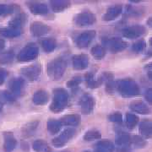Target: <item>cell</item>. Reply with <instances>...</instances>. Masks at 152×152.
Here are the masks:
<instances>
[{
  "label": "cell",
  "instance_id": "cell-1",
  "mask_svg": "<svg viewBox=\"0 0 152 152\" xmlns=\"http://www.w3.org/2000/svg\"><path fill=\"white\" fill-rule=\"evenodd\" d=\"M67 69L66 60L59 57L51 60L47 65V72L49 78L53 80H58L65 73Z\"/></svg>",
  "mask_w": 152,
  "mask_h": 152
},
{
  "label": "cell",
  "instance_id": "cell-2",
  "mask_svg": "<svg viewBox=\"0 0 152 152\" xmlns=\"http://www.w3.org/2000/svg\"><path fill=\"white\" fill-rule=\"evenodd\" d=\"M69 103V95L63 88L53 90V101L50 105V110L53 113H60L64 111Z\"/></svg>",
  "mask_w": 152,
  "mask_h": 152
},
{
  "label": "cell",
  "instance_id": "cell-3",
  "mask_svg": "<svg viewBox=\"0 0 152 152\" xmlns=\"http://www.w3.org/2000/svg\"><path fill=\"white\" fill-rule=\"evenodd\" d=\"M116 88L121 96L124 97H133L140 92L139 85L131 79H123L116 82Z\"/></svg>",
  "mask_w": 152,
  "mask_h": 152
},
{
  "label": "cell",
  "instance_id": "cell-4",
  "mask_svg": "<svg viewBox=\"0 0 152 152\" xmlns=\"http://www.w3.org/2000/svg\"><path fill=\"white\" fill-rule=\"evenodd\" d=\"M39 55V48L35 44H28L20 50L17 58L20 62H28L36 59Z\"/></svg>",
  "mask_w": 152,
  "mask_h": 152
},
{
  "label": "cell",
  "instance_id": "cell-5",
  "mask_svg": "<svg viewBox=\"0 0 152 152\" xmlns=\"http://www.w3.org/2000/svg\"><path fill=\"white\" fill-rule=\"evenodd\" d=\"M104 43L109 51L113 53H120L128 48V42L119 37L108 38L104 42Z\"/></svg>",
  "mask_w": 152,
  "mask_h": 152
},
{
  "label": "cell",
  "instance_id": "cell-6",
  "mask_svg": "<svg viewBox=\"0 0 152 152\" xmlns=\"http://www.w3.org/2000/svg\"><path fill=\"white\" fill-rule=\"evenodd\" d=\"M96 20V15L91 12H82L78 14L75 19L74 22L77 26H91Z\"/></svg>",
  "mask_w": 152,
  "mask_h": 152
},
{
  "label": "cell",
  "instance_id": "cell-7",
  "mask_svg": "<svg viewBox=\"0 0 152 152\" xmlns=\"http://www.w3.org/2000/svg\"><path fill=\"white\" fill-rule=\"evenodd\" d=\"M41 72H42V66L39 64H35L23 68L20 70L22 75L30 81L37 80L41 75Z\"/></svg>",
  "mask_w": 152,
  "mask_h": 152
},
{
  "label": "cell",
  "instance_id": "cell-8",
  "mask_svg": "<svg viewBox=\"0 0 152 152\" xmlns=\"http://www.w3.org/2000/svg\"><path fill=\"white\" fill-rule=\"evenodd\" d=\"M75 134L76 131L75 129L68 128L63 131L58 137H56L53 140V145L56 147L64 146L75 135Z\"/></svg>",
  "mask_w": 152,
  "mask_h": 152
},
{
  "label": "cell",
  "instance_id": "cell-9",
  "mask_svg": "<svg viewBox=\"0 0 152 152\" xmlns=\"http://www.w3.org/2000/svg\"><path fill=\"white\" fill-rule=\"evenodd\" d=\"M96 31L90 30L80 34L75 39V43L80 48H87L96 37Z\"/></svg>",
  "mask_w": 152,
  "mask_h": 152
},
{
  "label": "cell",
  "instance_id": "cell-10",
  "mask_svg": "<svg viewBox=\"0 0 152 152\" xmlns=\"http://www.w3.org/2000/svg\"><path fill=\"white\" fill-rule=\"evenodd\" d=\"M95 103L94 97L88 93L84 94L79 101V106L84 114L91 113L95 107Z\"/></svg>",
  "mask_w": 152,
  "mask_h": 152
},
{
  "label": "cell",
  "instance_id": "cell-11",
  "mask_svg": "<svg viewBox=\"0 0 152 152\" xmlns=\"http://www.w3.org/2000/svg\"><path fill=\"white\" fill-rule=\"evenodd\" d=\"M146 31L145 27L141 25H134L123 30L124 37L129 39H137L143 36Z\"/></svg>",
  "mask_w": 152,
  "mask_h": 152
},
{
  "label": "cell",
  "instance_id": "cell-12",
  "mask_svg": "<svg viewBox=\"0 0 152 152\" xmlns=\"http://www.w3.org/2000/svg\"><path fill=\"white\" fill-rule=\"evenodd\" d=\"M89 57L86 54H77L72 58V65L75 70H84L89 65Z\"/></svg>",
  "mask_w": 152,
  "mask_h": 152
},
{
  "label": "cell",
  "instance_id": "cell-13",
  "mask_svg": "<svg viewBox=\"0 0 152 152\" xmlns=\"http://www.w3.org/2000/svg\"><path fill=\"white\" fill-rule=\"evenodd\" d=\"M30 30L34 37H42L48 34L51 31V28L42 22L34 21L31 23Z\"/></svg>",
  "mask_w": 152,
  "mask_h": 152
},
{
  "label": "cell",
  "instance_id": "cell-14",
  "mask_svg": "<svg viewBox=\"0 0 152 152\" xmlns=\"http://www.w3.org/2000/svg\"><path fill=\"white\" fill-rule=\"evenodd\" d=\"M123 12L122 4H113L107 10L103 15V20L105 21H112L117 19Z\"/></svg>",
  "mask_w": 152,
  "mask_h": 152
},
{
  "label": "cell",
  "instance_id": "cell-15",
  "mask_svg": "<svg viewBox=\"0 0 152 152\" xmlns=\"http://www.w3.org/2000/svg\"><path fill=\"white\" fill-rule=\"evenodd\" d=\"M25 86H26V81L20 77L13 78L9 82V88L11 91V93L16 95H20L23 92Z\"/></svg>",
  "mask_w": 152,
  "mask_h": 152
},
{
  "label": "cell",
  "instance_id": "cell-16",
  "mask_svg": "<svg viewBox=\"0 0 152 152\" xmlns=\"http://www.w3.org/2000/svg\"><path fill=\"white\" fill-rule=\"evenodd\" d=\"M28 8L33 15H45L49 13V9L48 5L37 2H29L27 3Z\"/></svg>",
  "mask_w": 152,
  "mask_h": 152
},
{
  "label": "cell",
  "instance_id": "cell-17",
  "mask_svg": "<svg viewBox=\"0 0 152 152\" xmlns=\"http://www.w3.org/2000/svg\"><path fill=\"white\" fill-rule=\"evenodd\" d=\"M4 150L5 152H12L17 145V140L14 134L10 132L4 134Z\"/></svg>",
  "mask_w": 152,
  "mask_h": 152
},
{
  "label": "cell",
  "instance_id": "cell-18",
  "mask_svg": "<svg viewBox=\"0 0 152 152\" xmlns=\"http://www.w3.org/2000/svg\"><path fill=\"white\" fill-rule=\"evenodd\" d=\"M26 20H27L26 15L24 13H20V14L16 15L13 19H11L9 22V26H10V27L21 29L25 26Z\"/></svg>",
  "mask_w": 152,
  "mask_h": 152
},
{
  "label": "cell",
  "instance_id": "cell-19",
  "mask_svg": "<svg viewBox=\"0 0 152 152\" xmlns=\"http://www.w3.org/2000/svg\"><path fill=\"white\" fill-rule=\"evenodd\" d=\"M48 94L44 90H39L37 91H36L32 96L33 103L37 105V106L45 105L46 103H48Z\"/></svg>",
  "mask_w": 152,
  "mask_h": 152
},
{
  "label": "cell",
  "instance_id": "cell-20",
  "mask_svg": "<svg viewBox=\"0 0 152 152\" xmlns=\"http://www.w3.org/2000/svg\"><path fill=\"white\" fill-rule=\"evenodd\" d=\"M129 108L136 113L146 115L151 113V109L143 102H133L129 105Z\"/></svg>",
  "mask_w": 152,
  "mask_h": 152
},
{
  "label": "cell",
  "instance_id": "cell-21",
  "mask_svg": "<svg viewBox=\"0 0 152 152\" xmlns=\"http://www.w3.org/2000/svg\"><path fill=\"white\" fill-rule=\"evenodd\" d=\"M62 125L65 126H71V127H75L80 124V118L77 114H69L64 116L61 119L59 120Z\"/></svg>",
  "mask_w": 152,
  "mask_h": 152
},
{
  "label": "cell",
  "instance_id": "cell-22",
  "mask_svg": "<svg viewBox=\"0 0 152 152\" xmlns=\"http://www.w3.org/2000/svg\"><path fill=\"white\" fill-rule=\"evenodd\" d=\"M23 31L22 29H16V28L7 27L0 29V36L6 38H15L18 37L21 35Z\"/></svg>",
  "mask_w": 152,
  "mask_h": 152
},
{
  "label": "cell",
  "instance_id": "cell-23",
  "mask_svg": "<svg viewBox=\"0 0 152 152\" xmlns=\"http://www.w3.org/2000/svg\"><path fill=\"white\" fill-rule=\"evenodd\" d=\"M50 6L52 10L54 12H62L65 10L66 9L70 7V3L68 1H64V0H55V1H51L50 2Z\"/></svg>",
  "mask_w": 152,
  "mask_h": 152
},
{
  "label": "cell",
  "instance_id": "cell-24",
  "mask_svg": "<svg viewBox=\"0 0 152 152\" xmlns=\"http://www.w3.org/2000/svg\"><path fill=\"white\" fill-rule=\"evenodd\" d=\"M39 125L38 121H32L28 123L26 126H24V128L22 129V134L23 136L25 137H31L34 134V133L37 129V127Z\"/></svg>",
  "mask_w": 152,
  "mask_h": 152
},
{
  "label": "cell",
  "instance_id": "cell-25",
  "mask_svg": "<svg viewBox=\"0 0 152 152\" xmlns=\"http://www.w3.org/2000/svg\"><path fill=\"white\" fill-rule=\"evenodd\" d=\"M20 10L17 4H0V15H9Z\"/></svg>",
  "mask_w": 152,
  "mask_h": 152
},
{
  "label": "cell",
  "instance_id": "cell-26",
  "mask_svg": "<svg viewBox=\"0 0 152 152\" xmlns=\"http://www.w3.org/2000/svg\"><path fill=\"white\" fill-rule=\"evenodd\" d=\"M140 132L143 136L152 137V122L145 120L140 124Z\"/></svg>",
  "mask_w": 152,
  "mask_h": 152
},
{
  "label": "cell",
  "instance_id": "cell-27",
  "mask_svg": "<svg viewBox=\"0 0 152 152\" xmlns=\"http://www.w3.org/2000/svg\"><path fill=\"white\" fill-rule=\"evenodd\" d=\"M42 47L46 53H51L56 48L57 42L54 38H45L42 42Z\"/></svg>",
  "mask_w": 152,
  "mask_h": 152
},
{
  "label": "cell",
  "instance_id": "cell-28",
  "mask_svg": "<svg viewBox=\"0 0 152 152\" xmlns=\"http://www.w3.org/2000/svg\"><path fill=\"white\" fill-rule=\"evenodd\" d=\"M33 150L36 152H49L50 147L48 143L44 141L43 140H37L33 142L32 144Z\"/></svg>",
  "mask_w": 152,
  "mask_h": 152
},
{
  "label": "cell",
  "instance_id": "cell-29",
  "mask_svg": "<svg viewBox=\"0 0 152 152\" xmlns=\"http://www.w3.org/2000/svg\"><path fill=\"white\" fill-rule=\"evenodd\" d=\"M62 124L60 123V121L55 119H50L47 123V129L52 134H58L61 129H62Z\"/></svg>",
  "mask_w": 152,
  "mask_h": 152
},
{
  "label": "cell",
  "instance_id": "cell-30",
  "mask_svg": "<svg viewBox=\"0 0 152 152\" xmlns=\"http://www.w3.org/2000/svg\"><path fill=\"white\" fill-rule=\"evenodd\" d=\"M96 149L107 152H113L115 149L113 143L107 140H102L98 141L96 145Z\"/></svg>",
  "mask_w": 152,
  "mask_h": 152
},
{
  "label": "cell",
  "instance_id": "cell-31",
  "mask_svg": "<svg viewBox=\"0 0 152 152\" xmlns=\"http://www.w3.org/2000/svg\"><path fill=\"white\" fill-rule=\"evenodd\" d=\"M91 53L93 57L96 59H102L106 56V49L102 45H96L94 46L91 50Z\"/></svg>",
  "mask_w": 152,
  "mask_h": 152
},
{
  "label": "cell",
  "instance_id": "cell-32",
  "mask_svg": "<svg viewBox=\"0 0 152 152\" xmlns=\"http://www.w3.org/2000/svg\"><path fill=\"white\" fill-rule=\"evenodd\" d=\"M85 80H86V85L88 86V87H90L91 89L97 88L101 85L99 80H96L95 79V76H94V75L91 72L87 73L86 75H85Z\"/></svg>",
  "mask_w": 152,
  "mask_h": 152
},
{
  "label": "cell",
  "instance_id": "cell-33",
  "mask_svg": "<svg viewBox=\"0 0 152 152\" xmlns=\"http://www.w3.org/2000/svg\"><path fill=\"white\" fill-rule=\"evenodd\" d=\"M125 121L129 129H134L139 123V117L135 114L127 113L125 116Z\"/></svg>",
  "mask_w": 152,
  "mask_h": 152
},
{
  "label": "cell",
  "instance_id": "cell-34",
  "mask_svg": "<svg viewBox=\"0 0 152 152\" xmlns=\"http://www.w3.org/2000/svg\"><path fill=\"white\" fill-rule=\"evenodd\" d=\"M102 134L97 129H91L88 130L84 135V140L86 141H92V140H96L101 139Z\"/></svg>",
  "mask_w": 152,
  "mask_h": 152
},
{
  "label": "cell",
  "instance_id": "cell-35",
  "mask_svg": "<svg viewBox=\"0 0 152 152\" xmlns=\"http://www.w3.org/2000/svg\"><path fill=\"white\" fill-rule=\"evenodd\" d=\"M132 143V137L129 134H120L116 139V144L119 146H127Z\"/></svg>",
  "mask_w": 152,
  "mask_h": 152
},
{
  "label": "cell",
  "instance_id": "cell-36",
  "mask_svg": "<svg viewBox=\"0 0 152 152\" xmlns=\"http://www.w3.org/2000/svg\"><path fill=\"white\" fill-rule=\"evenodd\" d=\"M15 58V53L12 51H8L0 55V64H7L13 61Z\"/></svg>",
  "mask_w": 152,
  "mask_h": 152
},
{
  "label": "cell",
  "instance_id": "cell-37",
  "mask_svg": "<svg viewBox=\"0 0 152 152\" xmlns=\"http://www.w3.org/2000/svg\"><path fill=\"white\" fill-rule=\"evenodd\" d=\"M146 48V42L144 39H140L139 41L135 42L132 46V49L134 52H135L137 53H140L144 52V50Z\"/></svg>",
  "mask_w": 152,
  "mask_h": 152
},
{
  "label": "cell",
  "instance_id": "cell-38",
  "mask_svg": "<svg viewBox=\"0 0 152 152\" xmlns=\"http://www.w3.org/2000/svg\"><path fill=\"white\" fill-rule=\"evenodd\" d=\"M0 100L4 102H15V97L14 96L13 93L6 91H0Z\"/></svg>",
  "mask_w": 152,
  "mask_h": 152
},
{
  "label": "cell",
  "instance_id": "cell-39",
  "mask_svg": "<svg viewBox=\"0 0 152 152\" xmlns=\"http://www.w3.org/2000/svg\"><path fill=\"white\" fill-rule=\"evenodd\" d=\"M132 143L134 144V145L137 148H143L145 146L146 141L142 138L141 136L135 135L132 137Z\"/></svg>",
  "mask_w": 152,
  "mask_h": 152
},
{
  "label": "cell",
  "instance_id": "cell-40",
  "mask_svg": "<svg viewBox=\"0 0 152 152\" xmlns=\"http://www.w3.org/2000/svg\"><path fill=\"white\" fill-rule=\"evenodd\" d=\"M81 77H80V76H75V77L72 78L70 80H69V81L67 82L66 85H67V86L69 87V88H75V87L80 86V84L81 83Z\"/></svg>",
  "mask_w": 152,
  "mask_h": 152
},
{
  "label": "cell",
  "instance_id": "cell-41",
  "mask_svg": "<svg viewBox=\"0 0 152 152\" xmlns=\"http://www.w3.org/2000/svg\"><path fill=\"white\" fill-rule=\"evenodd\" d=\"M108 119L111 122H113V123H117V124H119L123 122V115L120 113H113L110 114L108 116Z\"/></svg>",
  "mask_w": 152,
  "mask_h": 152
},
{
  "label": "cell",
  "instance_id": "cell-42",
  "mask_svg": "<svg viewBox=\"0 0 152 152\" xmlns=\"http://www.w3.org/2000/svg\"><path fill=\"white\" fill-rule=\"evenodd\" d=\"M116 82H114L113 80L106 82V91L109 94H112L114 92V91L116 90Z\"/></svg>",
  "mask_w": 152,
  "mask_h": 152
},
{
  "label": "cell",
  "instance_id": "cell-43",
  "mask_svg": "<svg viewBox=\"0 0 152 152\" xmlns=\"http://www.w3.org/2000/svg\"><path fill=\"white\" fill-rule=\"evenodd\" d=\"M8 76V72L3 68H0V85H3Z\"/></svg>",
  "mask_w": 152,
  "mask_h": 152
},
{
  "label": "cell",
  "instance_id": "cell-44",
  "mask_svg": "<svg viewBox=\"0 0 152 152\" xmlns=\"http://www.w3.org/2000/svg\"><path fill=\"white\" fill-rule=\"evenodd\" d=\"M145 98L149 103L152 104V88H149L145 92Z\"/></svg>",
  "mask_w": 152,
  "mask_h": 152
},
{
  "label": "cell",
  "instance_id": "cell-45",
  "mask_svg": "<svg viewBox=\"0 0 152 152\" xmlns=\"http://www.w3.org/2000/svg\"><path fill=\"white\" fill-rule=\"evenodd\" d=\"M117 152H131V148L129 145H127V146H119L117 149Z\"/></svg>",
  "mask_w": 152,
  "mask_h": 152
},
{
  "label": "cell",
  "instance_id": "cell-46",
  "mask_svg": "<svg viewBox=\"0 0 152 152\" xmlns=\"http://www.w3.org/2000/svg\"><path fill=\"white\" fill-rule=\"evenodd\" d=\"M5 48V41L2 38H0V53Z\"/></svg>",
  "mask_w": 152,
  "mask_h": 152
},
{
  "label": "cell",
  "instance_id": "cell-47",
  "mask_svg": "<svg viewBox=\"0 0 152 152\" xmlns=\"http://www.w3.org/2000/svg\"><path fill=\"white\" fill-rule=\"evenodd\" d=\"M146 24L150 26L151 28H152V16L151 17H150L148 20H147V21H146Z\"/></svg>",
  "mask_w": 152,
  "mask_h": 152
},
{
  "label": "cell",
  "instance_id": "cell-48",
  "mask_svg": "<svg viewBox=\"0 0 152 152\" xmlns=\"http://www.w3.org/2000/svg\"><path fill=\"white\" fill-rule=\"evenodd\" d=\"M145 69H152V63H150V64H146L145 67Z\"/></svg>",
  "mask_w": 152,
  "mask_h": 152
},
{
  "label": "cell",
  "instance_id": "cell-49",
  "mask_svg": "<svg viewBox=\"0 0 152 152\" xmlns=\"http://www.w3.org/2000/svg\"><path fill=\"white\" fill-rule=\"evenodd\" d=\"M147 76H148V78L152 81V71H149L147 73Z\"/></svg>",
  "mask_w": 152,
  "mask_h": 152
},
{
  "label": "cell",
  "instance_id": "cell-50",
  "mask_svg": "<svg viewBox=\"0 0 152 152\" xmlns=\"http://www.w3.org/2000/svg\"><path fill=\"white\" fill-rule=\"evenodd\" d=\"M3 107H4V102L0 100V113L2 112V109H3Z\"/></svg>",
  "mask_w": 152,
  "mask_h": 152
},
{
  "label": "cell",
  "instance_id": "cell-51",
  "mask_svg": "<svg viewBox=\"0 0 152 152\" xmlns=\"http://www.w3.org/2000/svg\"><path fill=\"white\" fill-rule=\"evenodd\" d=\"M94 152H107V151H102V150H99V149H96V151Z\"/></svg>",
  "mask_w": 152,
  "mask_h": 152
},
{
  "label": "cell",
  "instance_id": "cell-52",
  "mask_svg": "<svg viewBox=\"0 0 152 152\" xmlns=\"http://www.w3.org/2000/svg\"><path fill=\"white\" fill-rule=\"evenodd\" d=\"M150 44H151V46H152V37L150 39Z\"/></svg>",
  "mask_w": 152,
  "mask_h": 152
},
{
  "label": "cell",
  "instance_id": "cell-53",
  "mask_svg": "<svg viewBox=\"0 0 152 152\" xmlns=\"http://www.w3.org/2000/svg\"><path fill=\"white\" fill-rule=\"evenodd\" d=\"M58 152H70V151H58Z\"/></svg>",
  "mask_w": 152,
  "mask_h": 152
},
{
  "label": "cell",
  "instance_id": "cell-54",
  "mask_svg": "<svg viewBox=\"0 0 152 152\" xmlns=\"http://www.w3.org/2000/svg\"><path fill=\"white\" fill-rule=\"evenodd\" d=\"M84 152H90V151H84Z\"/></svg>",
  "mask_w": 152,
  "mask_h": 152
}]
</instances>
